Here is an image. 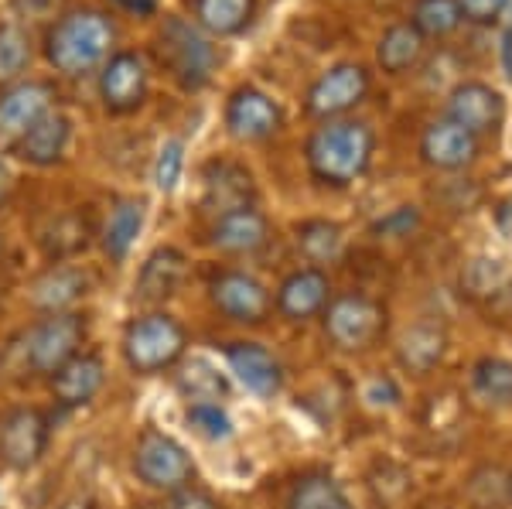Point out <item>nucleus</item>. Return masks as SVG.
Masks as SVG:
<instances>
[{"mask_svg":"<svg viewBox=\"0 0 512 509\" xmlns=\"http://www.w3.org/2000/svg\"><path fill=\"white\" fill-rule=\"evenodd\" d=\"M89 332H93V318L82 308L38 315L21 332V369L48 383L69 359H76L89 346Z\"/></svg>","mask_w":512,"mask_h":509,"instance_id":"4","label":"nucleus"},{"mask_svg":"<svg viewBox=\"0 0 512 509\" xmlns=\"http://www.w3.org/2000/svg\"><path fill=\"white\" fill-rule=\"evenodd\" d=\"M506 284H509V270L502 260L478 257L461 270V287H465L472 298H492V294H499Z\"/></svg>","mask_w":512,"mask_h":509,"instance_id":"35","label":"nucleus"},{"mask_svg":"<svg viewBox=\"0 0 512 509\" xmlns=\"http://www.w3.org/2000/svg\"><path fill=\"white\" fill-rule=\"evenodd\" d=\"M506 7L509 0H458L461 21H472V24H495Z\"/></svg>","mask_w":512,"mask_h":509,"instance_id":"40","label":"nucleus"},{"mask_svg":"<svg viewBox=\"0 0 512 509\" xmlns=\"http://www.w3.org/2000/svg\"><path fill=\"white\" fill-rule=\"evenodd\" d=\"M369 69L359 62H338L311 82L304 93V113L315 120H338L369 96Z\"/></svg>","mask_w":512,"mask_h":509,"instance_id":"10","label":"nucleus"},{"mask_svg":"<svg viewBox=\"0 0 512 509\" xmlns=\"http://www.w3.org/2000/svg\"><path fill=\"white\" fill-rule=\"evenodd\" d=\"M147 219V202L144 199H120L106 216L103 229H99V250L113 267L127 264V257L134 253L137 236L144 233Z\"/></svg>","mask_w":512,"mask_h":509,"instance_id":"25","label":"nucleus"},{"mask_svg":"<svg viewBox=\"0 0 512 509\" xmlns=\"http://www.w3.org/2000/svg\"><path fill=\"white\" fill-rule=\"evenodd\" d=\"M256 0H192V21L212 38H233L250 28Z\"/></svg>","mask_w":512,"mask_h":509,"instance_id":"29","label":"nucleus"},{"mask_svg":"<svg viewBox=\"0 0 512 509\" xmlns=\"http://www.w3.org/2000/svg\"><path fill=\"white\" fill-rule=\"evenodd\" d=\"M472 390L492 407H512V363L502 356H482L472 366Z\"/></svg>","mask_w":512,"mask_h":509,"instance_id":"32","label":"nucleus"},{"mask_svg":"<svg viewBox=\"0 0 512 509\" xmlns=\"http://www.w3.org/2000/svg\"><path fill=\"white\" fill-rule=\"evenodd\" d=\"M222 359H226V373L243 387L246 393L260 400H274L284 390V366L280 359L260 342L236 339L222 346Z\"/></svg>","mask_w":512,"mask_h":509,"instance_id":"15","label":"nucleus"},{"mask_svg":"<svg viewBox=\"0 0 512 509\" xmlns=\"http://www.w3.org/2000/svg\"><path fill=\"white\" fill-rule=\"evenodd\" d=\"M93 236L99 233H96L93 219H89V212L72 209V212H62V216H52L41 226L38 250L48 264H72V260L82 257V253L93 246Z\"/></svg>","mask_w":512,"mask_h":509,"instance_id":"23","label":"nucleus"},{"mask_svg":"<svg viewBox=\"0 0 512 509\" xmlns=\"http://www.w3.org/2000/svg\"><path fill=\"white\" fill-rule=\"evenodd\" d=\"M7 291H11V264H7V243L0 233V301L7 298Z\"/></svg>","mask_w":512,"mask_h":509,"instance_id":"42","label":"nucleus"},{"mask_svg":"<svg viewBox=\"0 0 512 509\" xmlns=\"http://www.w3.org/2000/svg\"><path fill=\"white\" fill-rule=\"evenodd\" d=\"M89 294H93V274L86 267L48 264L28 284V305L38 315H59V311H79Z\"/></svg>","mask_w":512,"mask_h":509,"instance_id":"16","label":"nucleus"},{"mask_svg":"<svg viewBox=\"0 0 512 509\" xmlns=\"http://www.w3.org/2000/svg\"><path fill=\"white\" fill-rule=\"evenodd\" d=\"M154 52L171 79L178 82L185 93H198L212 82L219 69V48L212 35H205L195 21L168 14L161 21L158 35H154Z\"/></svg>","mask_w":512,"mask_h":509,"instance_id":"5","label":"nucleus"},{"mask_svg":"<svg viewBox=\"0 0 512 509\" xmlns=\"http://www.w3.org/2000/svg\"><path fill=\"white\" fill-rule=\"evenodd\" d=\"M270 240H274V226H270L267 212H260L256 205L212 219L209 229V246L226 257H256L267 250Z\"/></svg>","mask_w":512,"mask_h":509,"instance_id":"20","label":"nucleus"},{"mask_svg":"<svg viewBox=\"0 0 512 509\" xmlns=\"http://www.w3.org/2000/svg\"><path fill=\"white\" fill-rule=\"evenodd\" d=\"M106 387V359L96 349H82L76 359H69L59 373L48 380V397L52 407L62 414H76L89 407Z\"/></svg>","mask_w":512,"mask_h":509,"instance_id":"17","label":"nucleus"},{"mask_svg":"<svg viewBox=\"0 0 512 509\" xmlns=\"http://www.w3.org/2000/svg\"><path fill=\"white\" fill-rule=\"evenodd\" d=\"M151 69L140 52H113L99 69V103L113 117H130L147 103Z\"/></svg>","mask_w":512,"mask_h":509,"instance_id":"12","label":"nucleus"},{"mask_svg":"<svg viewBox=\"0 0 512 509\" xmlns=\"http://www.w3.org/2000/svg\"><path fill=\"white\" fill-rule=\"evenodd\" d=\"M188 281V257L178 246H158L144 257L134 277V298L147 308H164Z\"/></svg>","mask_w":512,"mask_h":509,"instance_id":"21","label":"nucleus"},{"mask_svg":"<svg viewBox=\"0 0 512 509\" xmlns=\"http://www.w3.org/2000/svg\"><path fill=\"white\" fill-rule=\"evenodd\" d=\"M198 182H202V195H198V209L205 216L219 219L226 212L250 209L256 205V178L246 164L233 158H212L202 164L198 171Z\"/></svg>","mask_w":512,"mask_h":509,"instance_id":"11","label":"nucleus"},{"mask_svg":"<svg viewBox=\"0 0 512 509\" xmlns=\"http://www.w3.org/2000/svg\"><path fill=\"white\" fill-rule=\"evenodd\" d=\"M420 223V212L417 205H400V209H393L390 216L376 219L373 223V236L376 240H396V236H410Z\"/></svg>","mask_w":512,"mask_h":509,"instance_id":"38","label":"nucleus"},{"mask_svg":"<svg viewBox=\"0 0 512 509\" xmlns=\"http://www.w3.org/2000/svg\"><path fill=\"white\" fill-rule=\"evenodd\" d=\"M209 305L233 325H267L274 315V294L250 270L222 267L209 277Z\"/></svg>","mask_w":512,"mask_h":509,"instance_id":"9","label":"nucleus"},{"mask_svg":"<svg viewBox=\"0 0 512 509\" xmlns=\"http://www.w3.org/2000/svg\"><path fill=\"white\" fill-rule=\"evenodd\" d=\"M188 356V328L164 308H147L130 315L120 328V359L130 376L175 373Z\"/></svg>","mask_w":512,"mask_h":509,"instance_id":"3","label":"nucleus"},{"mask_svg":"<svg viewBox=\"0 0 512 509\" xmlns=\"http://www.w3.org/2000/svg\"><path fill=\"white\" fill-rule=\"evenodd\" d=\"M69 144H72L69 113L52 110V113H45V117H41L18 144H14L11 154H18V158L24 164H31V168H55V164L65 161Z\"/></svg>","mask_w":512,"mask_h":509,"instance_id":"24","label":"nucleus"},{"mask_svg":"<svg viewBox=\"0 0 512 509\" xmlns=\"http://www.w3.org/2000/svg\"><path fill=\"white\" fill-rule=\"evenodd\" d=\"M294 240H297L301 257L308 260L311 267L335 264L345 250V233L332 219H304V223L294 226Z\"/></svg>","mask_w":512,"mask_h":509,"instance_id":"31","label":"nucleus"},{"mask_svg":"<svg viewBox=\"0 0 512 509\" xmlns=\"http://www.w3.org/2000/svg\"><path fill=\"white\" fill-rule=\"evenodd\" d=\"M181 171H185V144L164 141L158 158H154V185H158V192H175L181 182Z\"/></svg>","mask_w":512,"mask_h":509,"instance_id":"37","label":"nucleus"},{"mask_svg":"<svg viewBox=\"0 0 512 509\" xmlns=\"http://www.w3.org/2000/svg\"><path fill=\"white\" fill-rule=\"evenodd\" d=\"M11 4L21 18H52L62 0H11Z\"/></svg>","mask_w":512,"mask_h":509,"instance_id":"41","label":"nucleus"},{"mask_svg":"<svg viewBox=\"0 0 512 509\" xmlns=\"http://www.w3.org/2000/svg\"><path fill=\"white\" fill-rule=\"evenodd\" d=\"M509 503H512V472H509Z\"/></svg>","mask_w":512,"mask_h":509,"instance_id":"45","label":"nucleus"},{"mask_svg":"<svg viewBox=\"0 0 512 509\" xmlns=\"http://www.w3.org/2000/svg\"><path fill=\"white\" fill-rule=\"evenodd\" d=\"M410 24L420 31V38H448L461 28L458 0H417Z\"/></svg>","mask_w":512,"mask_h":509,"instance_id":"34","label":"nucleus"},{"mask_svg":"<svg viewBox=\"0 0 512 509\" xmlns=\"http://www.w3.org/2000/svg\"><path fill=\"white\" fill-rule=\"evenodd\" d=\"M55 93L52 82L41 79H21L14 86H7L0 93V151H14V144L28 134L45 113L55 110Z\"/></svg>","mask_w":512,"mask_h":509,"instance_id":"13","label":"nucleus"},{"mask_svg":"<svg viewBox=\"0 0 512 509\" xmlns=\"http://www.w3.org/2000/svg\"><path fill=\"white\" fill-rule=\"evenodd\" d=\"M52 414L38 404H11L0 410V469L28 475L52 448Z\"/></svg>","mask_w":512,"mask_h":509,"instance_id":"8","label":"nucleus"},{"mask_svg":"<svg viewBox=\"0 0 512 509\" xmlns=\"http://www.w3.org/2000/svg\"><path fill=\"white\" fill-rule=\"evenodd\" d=\"M130 472L144 489L151 492H178L192 486L198 479V465L175 434H168L158 424H144L134 434V445H130Z\"/></svg>","mask_w":512,"mask_h":509,"instance_id":"6","label":"nucleus"},{"mask_svg":"<svg viewBox=\"0 0 512 509\" xmlns=\"http://www.w3.org/2000/svg\"><path fill=\"white\" fill-rule=\"evenodd\" d=\"M284 509H355L349 492L332 472L325 469H311L304 475H297L287 489Z\"/></svg>","mask_w":512,"mask_h":509,"instance_id":"28","label":"nucleus"},{"mask_svg":"<svg viewBox=\"0 0 512 509\" xmlns=\"http://www.w3.org/2000/svg\"><path fill=\"white\" fill-rule=\"evenodd\" d=\"M31 65V35L18 21H0V86H14Z\"/></svg>","mask_w":512,"mask_h":509,"instance_id":"33","label":"nucleus"},{"mask_svg":"<svg viewBox=\"0 0 512 509\" xmlns=\"http://www.w3.org/2000/svg\"><path fill=\"white\" fill-rule=\"evenodd\" d=\"M420 55H424V38H420V31L410 21H400V24H393V28H386L376 45L379 69L390 72V76H403L407 69H414L420 62Z\"/></svg>","mask_w":512,"mask_h":509,"instance_id":"30","label":"nucleus"},{"mask_svg":"<svg viewBox=\"0 0 512 509\" xmlns=\"http://www.w3.org/2000/svg\"><path fill=\"white\" fill-rule=\"evenodd\" d=\"M117 24L96 7H76L52 21L45 35V62L65 79H82L110 59Z\"/></svg>","mask_w":512,"mask_h":509,"instance_id":"2","label":"nucleus"},{"mask_svg":"<svg viewBox=\"0 0 512 509\" xmlns=\"http://www.w3.org/2000/svg\"><path fill=\"white\" fill-rule=\"evenodd\" d=\"M321 328H325V339L338 352L355 356V352H369L383 342L386 328H390V315H386L383 301L373 298V294L345 291L328 301L325 315H321Z\"/></svg>","mask_w":512,"mask_h":509,"instance_id":"7","label":"nucleus"},{"mask_svg":"<svg viewBox=\"0 0 512 509\" xmlns=\"http://www.w3.org/2000/svg\"><path fill=\"white\" fill-rule=\"evenodd\" d=\"M55 509H99V506L89 492H72V496H65Z\"/></svg>","mask_w":512,"mask_h":509,"instance_id":"43","label":"nucleus"},{"mask_svg":"<svg viewBox=\"0 0 512 509\" xmlns=\"http://www.w3.org/2000/svg\"><path fill=\"white\" fill-rule=\"evenodd\" d=\"M448 120L465 127L472 137H492L506 123V100L485 82H461L448 96Z\"/></svg>","mask_w":512,"mask_h":509,"instance_id":"19","label":"nucleus"},{"mask_svg":"<svg viewBox=\"0 0 512 509\" xmlns=\"http://www.w3.org/2000/svg\"><path fill=\"white\" fill-rule=\"evenodd\" d=\"M185 424L205 441H229L233 438V417L222 404H188Z\"/></svg>","mask_w":512,"mask_h":509,"instance_id":"36","label":"nucleus"},{"mask_svg":"<svg viewBox=\"0 0 512 509\" xmlns=\"http://www.w3.org/2000/svg\"><path fill=\"white\" fill-rule=\"evenodd\" d=\"M376 154V134L366 120H325L304 141L308 175L325 188H352L366 178Z\"/></svg>","mask_w":512,"mask_h":509,"instance_id":"1","label":"nucleus"},{"mask_svg":"<svg viewBox=\"0 0 512 509\" xmlns=\"http://www.w3.org/2000/svg\"><path fill=\"white\" fill-rule=\"evenodd\" d=\"M478 158V137L454 120H434L420 134V161L434 171H465Z\"/></svg>","mask_w":512,"mask_h":509,"instance_id":"22","label":"nucleus"},{"mask_svg":"<svg viewBox=\"0 0 512 509\" xmlns=\"http://www.w3.org/2000/svg\"><path fill=\"white\" fill-rule=\"evenodd\" d=\"M161 509H222V503L209 489H202L198 482H192V486H185L178 492H168Z\"/></svg>","mask_w":512,"mask_h":509,"instance_id":"39","label":"nucleus"},{"mask_svg":"<svg viewBox=\"0 0 512 509\" xmlns=\"http://www.w3.org/2000/svg\"><path fill=\"white\" fill-rule=\"evenodd\" d=\"M222 120H226L229 134H233L236 141H246V144L270 141V137L284 127V113H280V106L256 86H236L226 100Z\"/></svg>","mask_w":512,"mask_h":509,"instance_id":"18","label":"nucleus"},{"mask_svg":"<svg viewBox=\"0 0 512 509\" xmlns=\"http://www.w3.org/2000/svg\"><path fill=\"white\" fill-rule=\"evenodd\" d=\"M444 352H448V332L437 322H417L396 342V363L414 376H427L441 366Z\"/></svg>","mask_w":512,"mask_h":509,"instance_id":"27","label":"nucleus"},{"mask_svg":"<svg viewBox=\"0 0 512 509\" xmlns=\"http://www.w3.org/2000/svg\"><path fill=\"white\" fill-rule=\"evenodd\" d=\"M332 298H335L332 277H328L325 270L321 267H297L277 284L274 311L284 318V322L304 325V322H315V318L325 315V308Z\"/></svg>","mask_w":512,"mask_h":509,"instance_id":"14","label":"nucleus"},{"mask_svg":"<svg viewBox=\"0 0 512 509\" xmlns=\"http://www.w3.org/2000/svg\"><path fill=\"white\" fill-rule=\"evenodd\" d=\"M11 192H14V175H11V168L0 161V205L11 199Z\"/></svg>","mask_w":512,"mask_h":509,"instance_id":"44","label":"nucleus"},{"mask_svg":"<svg viewBox=\"0 0 512 509\" xmlns=\"http://www.w3.org/2000/svg\"><path fill=\"white\" fill-rule=\"evenodd\" d=\"M175 390L185 404H222L233 393V383L226 369H219L212 359L185 356L175 369Z\"/></svg>","mask_w":512,"mask_h":509,"instance_id":"26","label":"nucleus"}]
</instances>
